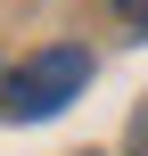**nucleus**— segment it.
<instances>
[{"label": "nucleus", "instance_id": "nucleus-1", "mask_svg": "<svg viewBox=\"0 0 148 156\" xmlns=\"http://www.w3.org/2000/svg\"><path fill=\"white\" fill-rule=\"evenodd\" d=\"M82 82H91V58L58 41V49L25 58V66L0 82V115H16V123H41V115H58L66 99H82Z\"/></svg>", "mask_w": 148, "mask_h": 156}, {"label": "nucleus", "instance_id": "nucleus-2", "mask_svg": "<svg viewBox=\"0 0 148 156\" xmlns=\"http://www.w3.org/2000/svg\"><path fill=\"white\" fill-rule=\"evenodd\" d=\"M115 16H124V25H140V33H148V0H115Z\"/></svg>", "mask_w": 148, "mask_h": 156}, {"label": "nucleus", "instance_id": "nucleus-3", "mask_svg": "<svg viewBox=\"0 0 148 156\" xmlns=\"http://www.w3.org/2000/svg\"><path fill=\"white\" fill-rule=\"evenodd\" d=\"M132 140H140V156H148V115H140V132H132Z\"/></svg>", "mask_w": 148, "mask_h": 156}]
</instances>
